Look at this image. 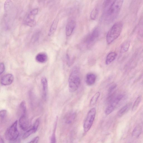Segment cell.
I'll return each mask as SVG.
<instances>
[{
	"label": "cell",
	"instance_id": "9a60e30c",
	"mask_svg": "<svg viewBox=\"0 0 143 143\" xmlns=\"http://www.w3.org/2000/svg\"><path fill=\"white\" fill-rule=\"evenodd\" d=\"M48 59L47 56L45 53H39L36 55L35 59L36 61L40 63H44L47 62Z\"/></svg>",
	"mask_w": 143,
	"mask_h": 143
},
{
	"label": "cell",
	"instance_id": "ba28073f",
	"mask_svg": "<svg viewBox=\"0 0 143 143\" xmlns=\"http://www.w3.org/2000/svg\"><path fill=\"white\" fill-rule=\"evenodd\" d=\"M99 28L98 27L95 28L86 40V43L87 45L90 46L93 44L99 38Z\"/></svg>",
	"mask_w": 143,
	"mask_h": 143
},
{
	"label": "cell",
	"instance_id": "5b68a950",
	"mask_svg": "<svg viewBox=\"0 0 143 143\" xmlns=\"http://www.w3.org/2000/svg\"><path fill=\"white\" fill-rule=\"evenodd\" d=\"M96 109L95 108H92L88 112L85 120L83 128L85 132H88L91 129L96 116Z\"/></svg>",
	"mask_w": 143,
	"mask_h": 143
},
{
	"label": "cell",
	"instance_id": "6da1fadb",
	"mask_svg": "<svg viewBox=\"0 0 143 143\" xmlns=\"http://www.w3.org/2000/svg\"><path fill=\"white\" fill-rule=\"evenodd\" d=\"M123 1H107L104 2V16L107 22H112L117 17L120 13Z\"/></svg>",
	"mask_w": 143,
	"mask_h": 143
},
{
	"label": "cell",
	"instance_id": "7a4b0ae2",
	"mask_svg": "<svg viewBox=\"0 0 143 143\" xmlns=\"http://www.w3.org/2000/svg\"><path fill=\"white\" fill-rule=\"evenodd\" d=\"M123 28V23L121 21L115 23L108 31L106 36L107 43L110 44L120 36Z\"/></svg>",
	"mask_w": 143,
	"mask_h": 143
},
{
	"label": "cell",
	"instance_id": "9c48e42d",
	"mask_svg": "<svg viewBox=\"0 0 143 143\" xmlns=\"http://www.w3.org/2000/svg\"><path fill=\"white\" fill-rule=\"evenodd\" d=\"M19 124L20 128L23 131L27 130L30 128V122L26 114H23L21 116L19 120Z\"/></svg>",
	"mask_w": 143,
	"mask_h": 143
},
{
	"label": "cell",
	"instance_id": "3957f363",
	"mask_svg": "<svg viewBox=\"0 0 143 143\" xmlns=\"http://www.w3.org/2000/svg\"><path fill=\"white\" fill-rule=\"evenodd\" d=\"M81 79L76 71L72 73L68 79V88L69 91L73 92L78 89L81 83Z\"/></svg>",
	"mask_w": 143,
	"mask_h": 143
},
{
	"label": "cell",
	"instance_id": "f1b7e54d",
	"mask_svg": "<svg viewBox=\"0 0 143 143\" xmlns=\"http://www.w3.org/2000/svg\"><path fill=\"white\" fill-rule=\"evenodd\" d=\"M39 136L36 137L28 143H38L39 141Z\"/></svg>",
	"mask_w": 143,
	"mask_h": 143
},
{
	"label": "cell",
	"instance_id": "484cf974",
	"mask_svg": "<svg viewBox=\"0 0 143 143\" xmlns=\"http://www.w3.org/2000/svg\"><path fill=\"white\" fill-rule=\"evenodd\" d=\"M99 10L97 8H95L92 10L90 14V17L92 20H95L96 19L98 14Z\"/></svg>",
	"mask_w": 143,
	"mask_h": 143
},
{
	"label": "cell",
	"instance_id": "7402d4cb",
	"mask_svg": "<svg viewBox=\"0 0 143 143\" xmlns=\"http://www.w3.org/2000/svg\"><path fill=\"white\" fill-rule=\"evenodd\" d=\"M142 129L141 127L139 126H137L134 128L132 132V135L136 137H138L141 133Z\"/></svg>",
	"mask_w": 143,
	"mask_h": 143
},
{
	"label": "cell",
	"instance_id": "30bf717a",
	"mask_svg": "<svg viewBox=\"0 0 143 143\" xmlns=\"http://www.w3.org/2000/svg\"><path fill=\"white\" fill-rule=\"evenodd\" d=\"M40 120L39 118L37 119L34 122L33 126L30 129L25 132L22 136L23 139H25L34 134L37 130L39 126Z\"/></svg>",
	"mask_w": 143,
	"mask_h": 143
},
{
	"label": "cell",
	"instance_id": "52a82bcc",
	"mask_svg": "<svg viewBox=\"0 0 143 143\" xmlns=\"http://www.w3.org/2000/svg\"><path fill=\"white\" fill-rule=\"evenodd\" d=\"M123 95L122 94L116 96L110 102V104L106 108L105 113L106 115H109L114 110L119 103L122 99Z\"/></svg>",
	"mask_w": 143,
	"mask_h": 143
},
{
	"label": "cell",
	"instance_id": "1f68e13d",
	"mask_svg": "<svg viewBox=\"0 0 143 143\" xmlns=\"http://www.w3.org/2000/svg\"><path fill=\"white\" fill-rule=\"evenodd\" d=\"M1 143H4V140L1 137Z\"/></svg>",
	"mask_w": 143,
	"mask_h": 143
},
{
	"label": "cell",
	"instance_id": "e0dca14e",
	"mask_svg": "<svg viewBox=\"0 0 143 143\" xmlns=\"http://www.w3.org/2000/svg\"><path fill=\"white\" fill-rule=\"evenodd\" d=\"M117 56V54L114 52H111L108 54L106 58L105 63L107 65H109L114 61Z\"/></svg>",
	"mask_w": 143,
	"mask_h": 143
},
{
	"label": "cell",
	"instance_id": "cb8c5ba5",
	"mask_svg": "<svg viewBox=\"0 0 143 143\" xmlns=\"http://www.w3.org/2000/svg\"><path fill=\"white\" fill-rule=\"evenodd\" d=\"M57 123V122H56L51 138H50V143H56V131Z\"/></svg>",
	"mask_w": 143,
	"mask_h": 143
},
{
	"label": "cell",
	"instance_id": "83f0119b",
	"mask_svg": "<svg viewBox=\"0 0 143 143\" xmlns=\"http://www.w3.org/2000/svg\"><path fill=\"white\" fill-rule=\"evenodd\" d=\"M20 108L22 112V114H26V104L25 102H22L21 103Z\"/></svg>",
	"mask_w": 143,
	"mask_h": 143
},
{
	"label": "cell",
	"instance_id": "4dcf8cb0",
	"mask_svg": "<svg viewBox=\"0 0 143 143\" xmlns=\"http://www.w3.org/2000/svg\"><path fill=\"white\" fill-rule=\"evenodd\" d=\"M38 34V33H36V34L33 36L32 38V40L33 41L35 42L38 40L39 36Z\"/></svg>",
	"mask_w": 143,
	"mask_h": 143
},
{
	"label": "cell",
	"instance_id": "ffe728a7",
	"mask_svg": "<svg viewBox=\"0 0 143 143\" xmlns=\"http://www.w3.org/2000/svg\"><path fill=\"white\" fill-rule=\"evenodd\" d=\"M100 95V92H98L95 93L92 97L90 101L89 105L90 106L92 107L96 104Z\"/></svg>",
	"mask_w": 143,
	"mask_h": 143
},
{
	"label": "cell",
	"instance_id": "7c38bea8",
	"mask_svg": "<svg viewBox=\"0 0 143 143\" xmlns=\"http://www.w3.org/2000/svg\"><path fill=\"white\" fill-rule=\"evenodd\" d=\"M76 23L73 20H71L69 21L66 26V34L67 36H69L72 34L76 27Z\"/></svg>",
	"mask_w": 143,
	"mask_h": 143
},
{
	"label": "cell",
	"instance_id": "8fae6325",
	"mask_svg": "<svg viewBox=\"0 0 143 143\" xmlns=\"http://www.w3.org/2000/svg\"><path fill=\"white\" fill-rule=\"evenodd\" d=\"M14 77L11 74H8L5 75L1 78V83L3 85L8 86L11 84L14 81Z\"/></svg>",
	"mask_w": 143,
	"mask_h": 143
},
{
	"label": "cell",
	"instance_id": "d4e9b609",
	"mask_svg": "<svg viewBox=\"0 0 143 143\" xmlns=\"http://www.w3.org/2000/svg\"><path fill=\"white\" fill-rule=\"evenodd\" d=\"M76 114L75 113H71L67 116L66 118V123H70L75 118Z\"/></svg>",
	"mask_w": 143,
	"mask_h": 143
},
{
	"label": "cell",
	"instance_id": "4fadbf2b",
	"mask_svg": "<svg viewBox=\"0 0 143 143\" xmlns=\"http://www.w3.org/2000/svg\"><path fill=\"white\" fill-rule=\"evenodd\" d=\"M41 82L43 88V96L44 100H46L48 94V83L46 78H42Z\"/></svg>",
	"mask_w": 143,
	"mask_h": 143
},
{
	"label": "cell",
	"instance_id": "f546056e",
	"mask_svg": "<svg viewBox=\"0 0 143 143\" xmlns=\"http://www.w3.org/2000/svg\"><path fill=\"white\" fill-rule=\"evenodd\" d=\"M5 65L4 63L2 62L1 64V68H0V73L1 75L3 73L5 70Z\"/></svg>",
	"mask_w": 143,
	"mask_h": 143
},
{
	"label": "cell",
	"instance_id": "603a6c76",
	"mask_svg": "<svg viewBox=\"0 0 143 143\" xmlns=\"http://www.w3.org/2000/svg\"><path fill=\"white\" fill-rule=\"evenodd\" d=\"M142 97L141 96H139L137 98L135 101L134 104L132 106V111H136L138 108L140 103L141 102Z\"/></svg>",
	"mask_w": 143,
	"mask_h": 143
},
{
	"label": "cell",
	"instance_id": "44dd1931",
	"mask_svg": "<svg viewBox=\"0 0 143 143\" xmlns=\"http://www.w3.org/2000/svg\"><path fill=\"white\" fill-rule=\"evenodd\" d=\"M13 4V2L11 1L7 0L5 1L4 6L5 12L7 13L10 11L12 8Z\"/></svg>",
	"mask_w": 143,
	"mask_h": 143
},
{
	"label": "cell",
	"instance_id": "5bb4252c",
	"mask_svg": "<svg viewBox=\"0 0 143 143\" xmlns=\"http://www.w3.org/2000/svg\"><path fill=\"white\" fill-rule=\"evenodd\" d=\"M96 79L97 76L94 74L89 73L87 74L86 77V82L87 85H93L96 82Z\"/></svg>",
	"mask_w": 143,
	"mask_h": 143
},
{
	"label": "cell",
	"instance_id": "ac0fdd59",
	"mask_svg": "<svg viewBox=\"0 0 143 143\" xmlns=\"http://www.w3.org/2000/svg\"><path fill=\"white\" fill-rule=\"evenodd\" d=\"M131 103H128L121 108L117 113L118 116L119 117H121L125 114L131 107Z\"/></svg>",
	"mask_w": 143,
	"mask_h": 143
},
{
	"label": "cell",
	"instance_id": "4316f807",
	"mask_svg": "<svg viewBox=\"0 0 143 143\" xmlns=\"http://www.w3.org/2000/svg\"><path fill=\"white\" fill-rule=\"evenodd\" d=\"M7 112L6 110H3L0 112V117H1V121H3L7 115Z\"/></svg>",
	"mask_w": 143,
	"mask_h": 143
},
{
	"label": "cell",
	"instance_id": "8992f818",
	"mask_svg": "<svg viewBox=\"0 0 143 143\" xmlns=\"http://www.w3.org/2000/svg\"><path fill=\"white\" fill-rule=\"evenodd\" d=\"M38 8H35L29 12L26 15L23 20L25 24L31 27L35 25V18L38 14Z\"/></svg>",
	"mask_w": 143,
	"mask_h": 143
},
{
	"label": "cell",
	"instance_id": "d6986e66",
	"mask_svg": "<svg viewBox=\"0 0 143 143\" xmlns=\"http://www.w3.org/2000/svg\"><path fill=\"white\" fill-rule=\"evenodd\" d=\"M130 42L129 41H127L124 42L121 46L120 52L124 53L128 51L130 46Z\"/></svg>",
	"mask_w": 143,
	"mask_h": 143
},
{
	"label": "cell",
	"instance_id": "2e32d148",
	"mask_svg": "<svg viewBox=\"0 0 143 143\" xmlns=\"http://www.w3.org/2000/svg\"><path fill=\"white\" fill-rule=\"evenodd\" d=\"M59 21V19L58 18L56 17L53 21L49 31L48 34L49 36L52 35L56 30Z\"/></svg>",
	"mask_w": 143,
	"mask_h": 143
},
{
	"label": "cell",
	"instance_id": "277c9868",
	"mask_svg": "<svg viewBox=\"0 0 143 143\" xmlns=\"http://www.w3.org/2000/svg\"><path fill=\"white\" fill-rule=\"evenodd\" d=\"M17 121H15L7 130L5 134L6 139L10 141H15L18 139L19 132L17 128Z\"/></svg>",
	"mask_w": 143,
	"mask_h": 143
}]
</instances>
